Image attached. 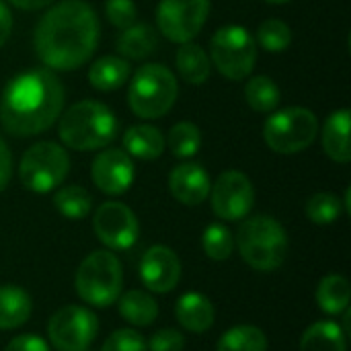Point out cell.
Segmentation results:
<instances>
[{"instance_id": "obj_1", "label": "cell", "mask_w": 351, "mask_h": 351, "mask_svg": "<svg viewBox=\"0 0 351 351\" xmlns=\"http://www.w3.org/2000/svg\"><path fill=\"white\" fill-rule=\"evenodd\" d=\"M99 16L84 0H62L35 29V51L51 70H76L88 62L99 43Z\"/></svg>"}, {"instance_id": "obj_2", "label": "cell", "mask_w": 351, "mask_h": 351, "mask_svg": "<svg viewBox=\"0 0 351 351\" xmlns=\"http://www.w3.org/2000/svg\"><path fill=\"white\" fill-rule=\"evenodd\" d=\"M64 109V86L45 68L14 76L0 99V121L16 138L37 136L49 130Z\"/></svg>"}, {"instance_id": "obj_3", "label": "cell", "mask_w": 351, "mask_h": 351, "mask_svg": "<svg viewBox=\"0 0 351 351\" xmlns=\"http://www.w3.org/2000/svg\"><path fill=\"white\" fill-rule=\"evenodd\" d=\"M119 132L115 113L99 101H78L60 119V140L78 152L109 146Z\"/></svg>"}, {"instance_id": "obj_4", "label": "cell", "mask_w": 351, "mask_h": 351, "mask_svg": "<svg viewBox=\"0 0 351 351\" xmlns=\"http://www.w3.org/2000/svg\"><path fill=\"white\" fill-rule=\"evenodd\" d=\"M234 247L255 271H276L288 255V234L271 216H251L239 226Z\"/></svg>"}, {"instance_id": "obj_5", "label": "cell", "mask_w": 351, "mask_h": 351, "mask_svg": "<svg viewBox=\"0 0 351 351\" xmlns=\"http://www.w3.org/2000/svg\"><path fill=\"white\" fill-rule=\"evenodd\" d=\"M76 294L95 308H107L117 302L123 288V267L117 255L109 249L93 251L76 269Z\"/></svg>"}, {"instance_id": "obj_6", "label": "cell", "mask_w": 351, "mask_h": 351, "mask_svg": "<svg viewBox=\"0 0 351 351\" xmlns=\"http://www.w3.org/2000/svg\"><path fill=\"white\" fill-rule=\"evenodd\" d=\"M179 95L175 74L162 64H146L142 66L128 90L130 109L142 119H156L167 115Z\"/></svg>"}, {"instance_id": "obj_7", "label": "cell", "mask_w": 351, "mask_h": 351, "mask_svg": "<svg viewBox=\"0 0 351 351\" xmlns=\"http://www.w3.org/2000/svg\"><path fill=\"white\" fill-rule=\"evenodd\" d=\"M319 134V119L306 107H286L271 113L263 123V140L278 154L306 150Z\"/></svg>"}, {"instance_id": "obj_8", "label": "cell", "mask_w": 351, "mask_h": 351, "mask_svg": "<svg viewBox=\"0 0 351 351\" xmlns=\"http://www.w3.org/2000/svg\"><path fill=\"white\" fill-rule=\"evenodd\" d=\"M70 171L68 152L56 142H39L27 148L19 165L21 183L33 193H49L64 183Z\"/></svg>"}, {"instance_id": "obj_9", "label": "cell", "mask_w": 351, "mask_h": 351, "mask_svg": "<svg viewBox=\"0 0 351 351\" xmlns=\"http://www.w3.org/2000/svg\"><path fill=\"white\" fill-rule=\"evenodd\" d=\"M212 64L228 80L247 78L257 62L253 35L241 25H228L214 33L210 41Z\"/></svg>"}, {"instance_id": "obj_10", "label": "cell", "mask_w": 351, "mask_h": 351, "mask_svg": "<svg viewBox=\"0 0 351 351\" xmlns=\"http://www.w3.org/2000/svg\"><path fill=\"white\" fill-rule=\"evenodd\" d=\"M97 333V315L76 304L62 306L47 323V337L58 351H88Z\"/></svg>"}, {"instance_id": "obj_11", "label": "cell", "mask_w": 351, "mask_h": 351, "mask_svg": "<svg viewBox=\"0 0 351 351\" xmlns=\"http://www.w3.org/2000/svg\"><path fill=\"white\" fill-rule=\"evenodd\" d=\"M208 14L210 0H160L156 25L167 39L175 43H187L199 35Z\"/></svg>"}, {"instance_id": "obj_12", "label": "cell", "mask_w": 351, "mask_h": 351, "mask_svg": "<svg viewBox=\"0 0 351 351\" xmlns=\"http://www.w3.org/2000/svg\"><path fill=\"white\" fill-rule=\"evenodd\" d=\"M212 210L224 222L245 220L255 204V189L251 179L241 171L222 173L210 189Z\"/></svg>"}, {"instance_id": "obj_13", "label": "cell", "mask_w": 351, "mask_h": 351, "mask_svg": "<svg viewBox=\"0 0 351 351\" xmlns=\"http://www.w3.org/2000/svg\"><path fill=\"white\" fill-rule=\"evenodd\" d=\"M97 239L109 251H128L136 245L140 224L136 214L121 202H105L93 216Z\"/></svg>"}, {"instance_id": "obj_14", "label": "cell", "mask_w": 351, "mask_h": 351, "mask_svg": "<svg viewBox=\"0 0 351 351\" xmlns=\"http://www.w3.org/2000/svg\"><path fill=\"white\" fill-rule=\"evenodd\" d=\"M138 271L144 288L154 294H167L175 290L181 280V261L173 249L154 245L142 255Z\"/></svg>"}, {"instance_id": "obj_15", "label": "cell", "mask_w": 351, "mask_h": 351, "mask_svg": "<svg viewBox=\"0 0 351 351\" xmlns=\"http://www.w3.org/2000/svg\"><path fill=\"white\" fill-rule=\"evenodd\" d=\"M90 175L99 191L107 195H121L132 187L136 169H134L132 156L125 150L109 148V150H103L93 160Z\"/></svg>"}, {"instance_id": "obj_16", "label": "cell", "mask_w": 351, "mask_h": 351, "mask_svg": "<svg viewBox=\"0 0 351 351\" xmlns=\"http://www.w3.org/2000/svg\"><path fill=\"white\" fill-rule=\"evenodd\" d=\"M171 195L183 206H199L210 195L212 183L208 171L197 162L177 165L169 175Z\"/></svg>"}, {"instance_id": "obj_17", "label": "cell", "mask_w": 351, "mask_h": 351, "mask_svg": "<svg viewBox=\"0 0 351 351\" xmlns=\"http://www.w3.org/2000/svg\"><path fill=\"white\" fill-rule=\"evenodd\" d=\"M175 317L179 325L189 333H206L214 325L216 313L208 296L199 292H187L177 300Z\"/></svg>"}, {"instance_id": "obj_18", "label": "cell", "mask_w": 351, "mask_h": 351, "mask_svg": "<svg viewBox=\"0 0 351 351\" xmlns=\"http://www.w3.org/2000/svg\"><path fill=\"white\" fill-rule=\"evenodd\" d=\"M350 123V109H339L327 117L325 128H323V148H325L327 156L339 165L350 162L351 158Z\"/></svg>"}, {"instance_id": "obj_19", "label": "cell", "mask_w": 351, "mask_h": 351, "mask_svg": "<svg viewBox=\"0 0 351 351\" xmlns=\"http://www.w3.org/2000/svg\"><path fill=\"white\" fill-rule=\"evenodd\" d=\"M33 311L31 296L12 284L0 286V331L23 327Z\"/></svg>"}, {"instance_id": "obj_20", "label": "cell", "mask_w": 351, "mask_h": 351, "mask_svg": "<svg viewBox=\"0 0 351 351\" xmlns=\"http://www.w3.org/2000/svg\"><path fill=\"white\" fill-rule=\"evenodd\" d=\"M165 136L154 125H134L123 134V150L140 160H154L165 152Z\"/></svg>"}, {"instance_id": "obj_21", "label": "cell", "mask_w": 351, "mask_h": 351, "mask_svg": "<svg viewBox=\"0 0 351 351\" xmlns=\"http://www.w3.org/2000/svg\"><path fill=\"white\" fill-rule=\"evenodd\" d=\"M119 315L134 327H150L158 317V302L144 290H128L117 298Z\"/></svg>"}, {"instance_id": "obj_22", "label": "cell", "mask_w": 351, "mask_h": 351, "mask_svg": "<svg viewBox=\"0 0 351 351\" xmlns=\"http://www.w3.org/2000/svg\"><path fill=\"white\" fill-rule=\"evenodd\" d=\"M300 351H348V337L335 321H317L300 337Z\"/></svg>"}, {"instance_id": "obj_23", "label": "cell", "mask_w": 351, "mask_h": 351, "mask_svg": "<svg viewBox=\"0 0 351 351\" xmlns=\"http://www.w3.org/2000/svg\"><path fill=\"white\" fill-rule=\"evenodd\" d=\"M130 78V62L117 56L99 58L88 70V82L97 90H115L123 86Z\"/></svg>"}, {"instance_id": "obj_24", "label": "cell", "mask_w": 351, "mask_h": 351, "mask_svg": "<svg viewBox=\"0 0 351 351\" xmlns=\"http://www.w3.org/2000/svg\"><path fill=\"white\" fill-rule=\"evenodd\" d=\"M315 298H317V304L323 313L327 315H341L346 308H350V298H351V288L350 282L339 276V274H331V276H325L319 286H317V292H315Z\"/></svg>"}, {"instance_id": "obj_25", "label": "cell", "mask_w": 351, "mask_h": 351, "mask_svg": "<svg viewBox=\"0 0 351 351\" xmlns=\"http://www.w3.org/2000/svg\"><path fill=\"white\" fill-rule=\"evenodd\" d=\"M177 70L185 82L197 86L210 78L212 64H210L208 53L199 45L187 41V43H181V47L177 51Z\"/></svg>"}, {"instance_id": "obj_26", "label": "cell", "mask_w": 351, "mask_h": 351, "mask_svg": "<svg viewBox=\"0 0 351 351\" xmlns=\"http://www.w3.org/2000/svg\"><path fill=\"white\" fill-rule=\"evenodd\" d=\"M154 47H156V33L146 23H138V25L123 29V33L117 39L119 53L130 60H142L150 56Z\"/></svg>"}, {"instance_id": "obj_27", "label": "cell", "mask_w": 351, "mask_h": 351, "mask_svg": "<svg viewBox=\"0 0 351 351\" xmlns=\"http://www.w3.org/2000/svg\"><path fill=\"white\" fill-rule=\"evenodd\" d=\"M216 351H267V337L255 325H237L218 339Z\"/></svg>"}, {"instance_id": "obj_28", "label": "cell", "mask_w": 351, "mask_h": 351, "mask_svg": "<svg viewBox=\"0 0 351 351\" xmlns=\"http://www.w3.org/2000/svg\"><path fill=\"white\" fill-rule=\"evenodd\" d=\"M53 206L64 218L82 220L88 216V212L93 208V197L80 185H66L53 193Z\"/></svg>"}, {"instance_id": "obj_29", "label": "cell", "mask_w": 351, "mask_h": 351, "mask_svg": "<svg viewBox=\"0 0 351 351\" xmlns=\"http://www.w3.org/2000/svg\"><path fill=\"white\" fill-rule=\"evenodd\" d=\"M245 99L251 109L259 113H269L280 105L282 93L269 76H253L245 86Z\"/></svg>"}, {"instance_id": "obj_30", "label": "cell", "mask_w": 351, "mask_h": 351, "mask_svg": "<svg viewBox=\"0 0 351 351\" xmlns=\"http://www.w3.org/2000/svg\"><path fill=\"white\" fill-rule=\"evenodd\" d=\"M202 247L212 261H226L234 253V234L220 222L210 224L202 234Z\"/></svg>"}, {"instance_id": "obj_31", "label": "cell", "mask_w": 351, "mask_h": 351, "mask_svg": "<svg viewBox=\"0 0 351 351\" xmlns=\"http://www.w3.org/2000/svg\"><path fill=\"white\" fill-rule=\"evenodd\" d=\"M202 132L191 121H179L169 132V148L177 158H189L199 152Z\"/></svg>"}, {"instance_id": "obj_32", "label": "cell", "mask_w": 351, "mask_h": 351, "mask_svg": "<svg viewBox=\"0 0 351 351\" xmlns=\"http://www.w3.org/2000/svg\"><path fill=\"white\" fill-rule=\"evenodd\" d=\"M343 212V204L335 193H315L308 202H306V216L313 224L319 226H327L333 224Z\"/></svg>"}, {"instance_id": "obj_33", "label": "cell", "mask_w": 351, "mask_h": 351, "mask_svg": "<svg viewBox=\"0 0 351 351\" xmlns=\"http://www.w3.org/2000/svg\"><path fill=\"white\" fill-rule=\"evenodd\" d=\"M257 39L261 43V47L265 51H271V53H280L284 51L290 41H292V31L290 27L280 21V19H267L259 25L257 29Z\"/></svg>"}, {"instance_id": "obj_34", "label": "cell", "mask_w": 351, "mask_h": 351, "mask_svg": "<svg viewBox=\"0 0 351 351\" xmlns=\"http://www.w3.org/2000/svg\"><path fill=\"white\" fill-rule=\"evenodd\" d=\"M105 14L113 27L123 31L136 25L138 10H136L134 0H105Z\"/></svg>"}, {"instance_id": "obj_35", "label": "cell", "mask_w": 351, "mask_h": 351, "mask_svg": "<svg viewBox=\"0 0 351 351\" xmlns=\"http://www.w3.org/2000/svg\"><path fill=\"white\" fill-rule=\"evenodd\" d=\"M101 351H148L146 350V341L144 337L134 331V329H117L113 331L105 343Z\"/></svg>"}, {"instance_id": "obj_36", "label": "cell", "mask_w": 351, "mask_h": 351, "mask_svg": "<svg viewBox=\"0 0 351 351\" xmlns=\"http://www.w3.org/2000/svg\"><path fill=\"white\" fill-rule=\"evenodd\" d=\"M148 351H183L185 350V337L177 329H160L156 331L148 341Z\"/></svg>"}, {"instance_id": "obj_37", "label": "cell", "mask_w": 351, "mask_h": 351, "mask_svg": "<svg viewBox=\"0 0 351 351\" xmlns=\"http://www.w3.org/2000/svg\"><path fill=\"white\" fill-rule=\"evenodd\" d=\"M4 351H49V346L45 343V339H41L39 335L33 333H25V335H16L12 337Z\"/></svg>"}, {"instance_id": "obj_38", "label": "cell", "mask_w": 351, "mask_h": 351, "mask_svg": "<svg viewBox=\"0 0 351 351\" xmlns=\"http://www.w3.org/2000/svg\"><path fill=\"white\" fill-rule=\"evenodd\" d=\"M12 177V154L6 146V142L0 138V193L6 189Z\"/></svg>"}, {"instance_id": "obj_39", "label": "cell", "mask_w": 351, "mask_h": 351, "mask_svg": "<svg viewBox=\"0 0 351 351\" xmlns=\"http://www.w3.org/2000/svg\"><path fill=\"white\" fill-rule=\"evenodd\" d=\"M10 31H12V14L10 10L6 8V4L0 0V47L6 43V39L10 37Z\"/></svg>"}, {"instance_id": "obj_40", "label": "cell", "mask_w": 351, "mask_h": 351, "mask_svg": "<svg viewBox=\"0 0 351 351\" xmlns=\"http://www.w3.org/2000/svg\"><path fill=\"white\" fill-rule=\"evenodd\" d=\"M8 2L16 8H23V10H39V8L51 4L53 0H8Z\"/></svg>"}, {"instance_id": "obj_41", "label": "cell", "mask_w": 351, "mask_h": 351, "mask_svg": "<svg viewBox=\"0 0 351 351\" xmlns=\"http://www.w3.org/2000/svg\"><path fill=\"white\" fill-rule=\"evenodd\" d=\"M343 210H346L348 214H351V187L346 189V204H343Z\"/></svg>"}, {"instance_id": "obj_42", "label": "cell", "mask_w": 351, "mask_h": 351, "mask_svg": "<svg viewBox=\"0 0 351 351\" xmlns=\"http://www.w3.org/2000/svg\"><path fill=\"white\" fill-rule=\"evenodd\" d=\"M265 2H269V4H286L290 0H265Z\"/></svg>"}]
</instances>
